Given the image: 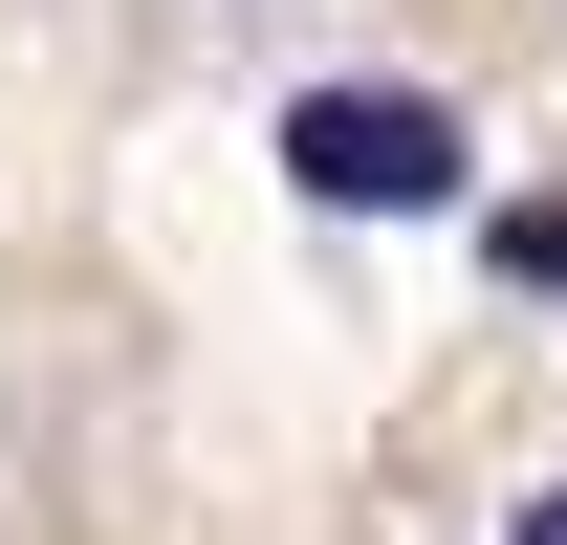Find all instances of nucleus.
<instances>
[{
	"label": "nucleus",
	"mask_w": 567,
	"mask_h": 545,
	"mask_svg": "<svg viewBox=\"0 0 567 545\" xmlns=\"http://www.w3.org/2000/svg\"><path fill=\"white\" fill-rule=\"evenodd\" d=\"M371 0H153V44H197V66H306V44H350Z\"/></svg>",
	"instance_id": "1"
},
{
	"label": "nucleus",
	"mask_w": 567,
	"mask_h": 545,
	"mask_svg": "<svg viewBox=\"0 0 567 545\" xmlns=\"http://www.w3.org/2000/svg\"><path fill=\"white\" fill-rule=\"evenodd\" d=\"M436 545H567V436H524V459H481L458 502H436Z\"/></svg>",
	"instance_id": "2"
},
{
	"label": "nucleus",
	"mask_w": 567,
	"mask_h": 545,
	"mask_svg": "<svg viewBox=\"0 0 567 545\" xmlns=\"http://www.w3.org/2000/svg\"><path fill=\"white\" fill-rule=\"evenodd\" d=\"M546 22H567V0H546Z\"/></svg>",
	"instance_id": "3"
}]
</instances>
